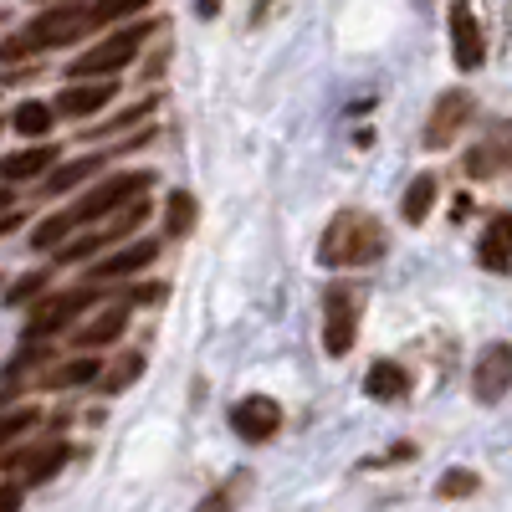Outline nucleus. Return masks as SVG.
Segmentation results:
<instances>
[{
    "mask_svg": "<svg viewBox=\"0 0 512 512\" xmlns=\"http://www.w3.org/2000/svg\"><path fill=\"white\" fill-rule=\"evenodd\" d=\"M123 328H128V303H113V308H103L93 323H82V328L72 333V344H77V349H103V344H118Z\"/></svg>",
    "mask_w": 512,
    "mask_h": 512,
    "instance_id": "aec40b11",
    "label": "nucleus"
},
{
    "mask_svg": "<svg viewBox=\"0 0 512 512\" xmlns=\"http://www.w3.org/2000/svg\"><path fill=\"white\" fill-rule=\"evenodd\" d=\"M41 425V410H6V420H0V441H16L26 431H36Z\"/></svg>",
    "mask_w": 512,
    "mask_h": 512,
    "instance_id": "cd10ccee",
    "label": "nucleus"
},
{
    "mask_svg": "<svg viewBox=\"0 0 512 512\" xmlns=\"http://www.w3.org/2000/svg\"><path fill=\"white\" fill-rule=\"evenodd\" d=\"M93 303H98V292H93V287H72V292L47 297V303H36V308H31V318H26V338L36 344V338H52V333L72 328L77 313H88Z\"/></svg>",
    "mask_w": 512,
    "mask_h": 512,
    "instance_id": "0eeeda50",
    "label": "nucleus"
},
{
    "mask_svg": "<svg viewBox=\"0 0 512 512\" xmlns=\"http://www.w3.org/2000/svg\"><path fill=\"white\" fill-rule=\"evenodd\" d=\"M113 98H118V77H72L57 98V113L62 118H93Z\"/></svg>",
    "mask_w": 512,
    "mask_h": 512,
    "instance_id": "ddd939ff",
    "label": "nucleus"
},
{
    "mask_svg": "<svg viewBox=\"0 0 512 512\" xmlns=\"http://www.w3.org/2000/svg\"><path fill=\"white\" fill-rule=\"evenodd\" d=\"M103 169V154H82V159H67V164H57L47 180H41V190L36 195H67V190H77V185H88L93 175Z\"/></svg>",
    "mask_w": 512,
    "mask_h": 512,
    "instance_id": "412c9836",
    "label": "nucleus"
},
{
    "mask_svg": "<svg viewBox=\"0 0 512 512\" xmlns=\"http://www.w3.org/2000/svg\"><path fill=\"white\" fill-rule=\"evenodd\" d=\"M149 185H154L149 169H123V175H108L98 190H88L77 205H67V210H57V216L41 221V226L31 231V246H36V251H57V246H67V236H72L77 226H88V221L108 216V210H123L128 200H139Z\"/></svg>",
    "mask_w": 512,
    "mask_h": 512,
    "instance_id": "f257e3e1",
    "label": "nucleus"
},
{
    "mask_svg": "<svg viewBox=\"0 0 512 512\" xmlns=\"http://www.w3.org/2000/svg\"><path fill=\"white\" fill-rule=\"evenodd\" d=\"M159 262V236H144V241H128V246H118L113 256H103L98 262V282H123V277H134V272H144V267H154Z\"/></svg>",
    "mask_w": 512,
    "mask_h": 512,
    "instance_id": "2eb2a0df",
    "label": "nucleus"
},
{
    "mask_svg": "<svg viewBox=\"0 0 512 512\" xmlns=\"http://www.w3.org/2000/svg\"><path fill=\"white\" fill-rule=\"evenodd\" d=\"M195 11H200V16H216V11H221V0H195Z\"/></svg>",
    "mask_w": 512,
    "mask_h": 512,
    "instance_id": "473e14b6",
    "label": "nucleus"
},
{
    "mask_svg": "<svg viewBox=\"0 0 512 512\" xmlns=\"http://www.w3.org/2000/svg\"><path fill=\"white\" fill-rule=\"evenodd\" d=\"M149 113H154V98H144L139 108H128V113H118V118H108V123L98 128V134H123V128H128V123H144Z\"/></svg>",
    "mask_w": 512,
    "mask_h": 512,
    "instance_id": "c85d7f7f",
    "label": "nucleus"
},
{
    "mask_svg": "<svg viewBox=\"0 0 512 512\" xmlns=\"http://www.w3.org/2000/svg\"><path fill=\"white\" fill-rule=\"evenodd\" d=\"M267 11H272V0H256V6H251V21L262 26V21H267Z\"/></svg>",
    "mask_w": 512,
    "mask_h": 512,
    "instance_id": "2f4dec72",
    "label": "nucleus"
},
{
    "mask_svg": "<svg viewBox=\"0 0 512 512\" xmlns=\"http://www.w3.org/2000/svg\"><path fill=\"white\" fill-rule=\"evenodd\" d=\"M128 303H164V282H144L128 292Z\"/></svg>",
    "mask_w": 512,
    "mask_h": 512,
    "instance_id": "7c9ffc66",
    "label": "nucleus"
},
{
    "mask_svg": "<svg viewBox=\"0 0 512 512\" xmlns=\"http://www.w3.org/2000/svg\"><path fill=\"white\" fill-rule=\"evenodd\" d=\"M364 395L379 400V405L405 400V395H410V374H405V364H395V359H374L369 374H364Z\"/></svg>",
    "mask_w": 512,
    "mask_h": 512,
    "instance_id": "f3484780",
    "label": "nucleus"
},
{
    "mask_svg": "<svg viewBox=\"0 0 512 512\" xmlns=\"http://www.w3.org/2000/svg\"><path fill=\"white\" fill-rule=\"evenodd\" d=\"M507 390H512V344H507V338H497V344L482 349V359L472 369V395L482 405H497Z\"/></svg>",
    "mask_w": 512,
    "mask_h": 512,
    "instance_id": "f8f14e48",
    "label": "nucleus"
},
{
    "mask_svg": "<svg viewBox=\"0 0 512 512\" xmlns=\"http://www.w3.org/2000/svg\"><path fill=\"white\" fill-rule=\"evenodd\" d=\"M139 374H144V354L134 349V354H123L118 364H108L98 384H103V395H118V390H128V384H134Z\"/></svg>",
    "mask_w": 512,
    "mask_h": 512,
    "instance_id": "393cba45",
    "label": "nucleus"
},
{
    "mask_svg": "<svg viewBox=\"0 0 512 512\" xmlns=\"http://www.w3.org/2000/svg\"><path fill=\"white\" fill-rule=\"evenodd\" d=\"M436 195H441V180H436V175H415V180L405 185V195H400V216H405V226H425V216H431Z\"/></svg>",
    "mask_w": 512,
    "mask_h": 512,
    "instance_id": "4be33fe9",
    "label": "nucleus"
},
{
    "mask_svg": "<svg viewBox=\"0 0 512 512\" xmlns=\"http://www.w3.org/2000/svg\"><path fill=\"white\" fill-rule=\"evenodd\" d=\"M62 113H57V103H21L16 113H11V128H16V134H26V139H47L52 134V123H57Z\"/></svg>",
    "mask_w": 512,
    "mask_h": 512,
    "instance_id": "5701e85b",
    "label": "nucleus"
},
{
    "mask_svg": "<svg viewBox=\"0 0 512 512\" xmlns=\"http://www.w3.org/2000/svg\"><path fill=\"white\" fill-rule=\"evenodd\" d=\"M477 262H482V272H492V277L512 272V210H497V216L487 221V231H482V241H477Z\"/></svg>",
    "mask_w": 512,
    "mask_h": 512,
    "instance_id": "dca6fc26",
    "label": "nucleus"
},
{
    "mask_svg": "<svg viewBox=\"0 0 512 512\" xmlns=\"http://www.w3.org/2000/svg\"><path fill=\"white\" fill-rule=\"evenodd\" d=\"M93 379H103V359L98 354H72V359H62V364H52L47 374H41V384L47 390H82V384H93Z\"/></svg>",
    "mask_w": 512,
    "mask_h": 512,
    "instance_id": "a211bd4d",
    "label": "nucleus"
},
{
    "mask_svg": "<svg viewBox=\"0 0 512 512\" xmlns=\"http://www.w3.org/2000/svg\"><path fill=\"white\" fill-rule=\"evenodd\" d=\"M359 313H364V292H359L354 282H333V287L323 292V354H328V359L354 354Z\"/></svg>",
    "mask_w": 512,
    "mask_h": 512,
    "instance_id": "7ed1b4c3",
    "label": "nucleus"
},
{
    "mask_svg": "<svg viewBox=\"0 0 512 512\" xmlns=\"http://www.w3.org/2000/svg\"><path fill=\"white\" fill-rule=\"evenodd\" d=\"M93 21V6H82V0H67V6H52L41 11L31 26H26V47L31 52H52V47H67V41H77Z\"/></svg>",
    "mask_w": 512,
    "mask_h": 512,
    "instance_id": "39448f33",
    "label": "nucleus"
},
{
    "mask_svg": "<svg viewBox=\"0 0 512 512\" xmlns=\"http://www.w3.org/2000/svg\"><path fill=\"white\" fill-rule=\"evenodd\" d=\"M67 461H72V446H67V441H41V446H31L26 456H16V451L6 456V466H21V482H26V487L52 482Z\"/></svg>",
    "mask_w": 512,
    "mask_h": 512,
    "instance_id": "4468645a",
    "label": "nucleus"
},
{
    "mask_svg": "<svg viewBox=\"0 0 512 512\" xmlns=\"http://www.w3.org/2000/svg\"><path fill=\"white\" fill-rule=\"evenodd\" d=\"M231 431H236L241 441H251V446L272 441V436L282 431V405H277L272 395H246V400H236V405H231Z\"/></svg>",
    "mask_w": 512,
    "mask_h": 512,
    "instance_id": "9b49d317",
    "label": "nucleus"
},
{
    "mask_svg": "<svg viewBox=\"0 0 512 512\" xmlns=\"http://www.w3.org/2000/svg\"><path fill=\"white\" fill-rule=\"evenodd\" d=\"M144 6H149V0H93V21L98 26H118L128 16H139Z\"/></svg>",
    "mask_w": 512,
    "mask_h": 512,
    "instance_id": "a878e982",
    "label": "nucleus"
},
{
    "mask_svg": "<svg viewBox=\"0 0 512 512\" xmlns=\"http://www.w3.org/2000/svg\"><path fill=\"white\" fill-rule=\"evenodd\" d=\"M57 144H36V149H21V154H6V164H0V175H6V185L16 180H47L57 169Z\"/></svg>",
    "mask_w": 512,
    "mask_h": 512,
    "instance_id": "6ab92c4d",
    "label": "nucleus"
},
{
    "mask_svg": "<svg viewBox=\"0 0 512 512\" xmlns=\"http://www.w3.org/2000/svg\"><path fill=\"white\" fill-rule=\"evenodd\" d=\"M472 93H466V88H451V93H441L436 98V108H431V118H425V149H446L456 134H461V128L466 123H472Z\"/></svg>",
    "mask_w": 512,
    "mask_h": 512,
    "instance_id": "9d476101",
    "label": "nucleus"
},
{
    "mask_svg": "<svg viewBox=\"0 0 512 512\" xmlns=\"http://www.w3.org/2000/svg\"><path fill=\"white\" fill-rule=\"evenodd\" d=\"M384 251H390V231L379 226V216H369V210H338L323 226L318 262L323 267H369Z\"/></svg>",
    "mask_w": 512,
    "mask_h": 512,
    "instance_id": "f03ea898",
    "label": "nucleus"
},
{
    "mask_svg": "<svg viewBox=\"0 0 512 512\" xmlns=\"http://www.w3.org/2000/svg\"><path fill=\"white\" fill-rule=\"evenodd\" d=\"M149 221V200L139 195V200H128L118 216L103 226V231H88V236H77V241H67V246H57V262H88V256H98L103 246H118V241H128L139 226Z\"/></svg>",
    "mask_w": 512,
    "mask_h": 512,
    "instance_id": "423d86ee",
    "label": "nucleus"
},
{
    "mask_svg": "<svg viewBox=\"0 0 512 512\" xmlns=\"http://www.w3.org/2000/svg\"><path fill=\"white\" fill-rule=\"evenodd\" d=\"M446 21H451V57H456V67L477 72L487 62V36H482V21L472 16V0H451Z\"/></svg>",
    "mask_w": 512,
    "mask_h": 512,
    "instance_id": "1a4fd4ad",
    "label": "nucleus"
},
{
    "mask_svg": "<svg viewBox=\"0 0 512 512\" xmlns=\"http://www.w3.org/2000/svg\"><path fill=\"white\" fill-rule=\"evenodd\" d=\"M41 287H47V272H26L21 282H11V292H6V303H26V297H36Z\"/></svg>",
    "mask_w": 512,
    "mask_h": 512,
    "instance_id": "c756f323",
    "label": "nucleus"
},
{
    "mask_svg": "<svg viewBox=\"0 0 512 512\" xmlns=\"http://www.w3.org/2000/svg\"><path fill=\"white\" fill-rule=\"evenodd\" d=\"M482 482H477V472L472 466H451V472L436 482V497H472Z\"/></svg>",
    "mask_w": 512,
    "mask_h": 512,
    "instance_id": "bb28decb",
    "label": "nucleus"
},
{
    "mask_svg": "<svg viewBox=\"0 0 512 512\" xmlns=\"http://www.w3.org/2000/svg\"><path fill=\"white\" fill-rule=\"evenodd\" d=\"M195 231V195L190 190H169L164 195V236H190Z\"/></svg>",
    "mask_w": 512,
    "mask_h": 512,
    "instance_id": "b1692460",
    "label": "nucleus"
},
{
    "mask_svg": "<svg viewBox=\"0 0 512 512\" xmlns=\"http://www.w3.org/2000/svg\"><path fill=\"white\" fill-rule=\"evenodd\" d=\"M149 31H154V21H139V26L113 31L108 41H98L93 52H82V57L67 67V77H118V67H128V62L139 57V47L149 41Z\"/></svg>",
    "mask_w": 512,
    "mask_h": 512,
    "instance_id": "20e7f679",
    "label": "nucleus"
},
{
    "mask_svg": "<svg viewBox=\"0 0 512 512\" xmlns=\"http://www.w3.org/2000/svg\"><path fill=\"white\" fill-rule=\"evenodd\" d=\"M512 169V118H492L487 134L466 149V175L472 180H492Z\"/></svg>",
    "mask_w": 512,
    "mask_h": 512,
    "instance_id": "6e6552de",
    "label": "nucleus"
}]
</instances>
